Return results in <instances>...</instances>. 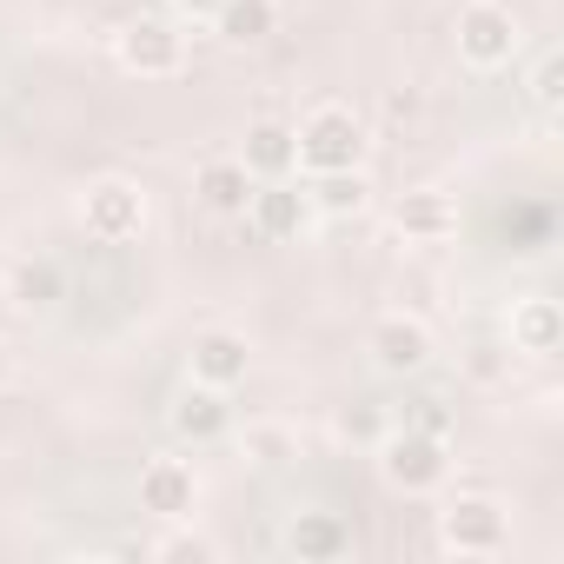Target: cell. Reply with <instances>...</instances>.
Wrapping results in <instances>:
<instances>
[{
    "instance_id": "obj_9",
    "label": "cell",
    "mask_w": 564,
    "mask_h": 564,
    "mask_svg": "<svg viewBox=\"0 0 564 564\" xmlns=\"http://www.w3.org/2000/svg\"><path fill=\"white\" fill-rule=\"evenodd\" d=\"M193 505H199V471L186 458H147L140 465V511L180 524V518H193Z\"/></svg>"
},
{
    "instance_id": "obj_27",
    "label": "cell",
    "mask_w": 564,
    "mask_h": 564,
    "mask_svg": "<svg viewBox=\"0 0 564 564\" xmlns=\"http://www.w3.org/2000/svg\"><path fill=\"white\" fill-rule=\"evenodd\" d=\"M8 372H14V352H8V339H0V386H8Z\"/></svg>"
},
{
    "instance_id": "obj_6",
    "label": "cell",
    "mask_w": 564,
    "mask_h": 564,
    "mask_svg": "<svg viewBox=\"0 0 564 564\" xmlns=\"http://www.w3.org/2000/svg\"><path fill=\"white\" fill-rule=\"evenodd\" d=\"M438 544L458 551V557H498L511 544V524H505V505L498 498H452L438 511Z\"/></svg>"
},
{
    "instance_id": "obj_10",
    "label": "cell",
    "mask_w": 564,
    "mask_h": 564,
    "mask_svg": "<svg viewBox=\"0 0 564 564\" xmlns=\"http://www.w3.org/2000/svg\"><path fill=\"white\" fill-rule=\"evenodd\" d=\"M166 425H173V438H186V445H219V438L232 432V405H226L219 386H199V379H193V386L173 399Z\"/></svg>"
},
{
    "instance_id": "obj_20",
    "label": "cell",
    "mask_w": 564,
    "mask_h": 564,
    "mask_svg": "<svg viewBox=\"0 0 564 564\" xmlns=\"http://www.w3.org/2000/svg\"><path fill=\"white\" fill-rule=\"evenodd\" d=\"M246 458L252 465H293L300 458V432L279 425V419H252L246 425Z\"/></svg>"
},
{
    "instance_id": "obj_3",
    "label": "cell",
    "mask_w": 564,
    "mask_h": 564,
    "mask_svg": "<svg viewBox=\"0 0 564 564\" xmlns=\"http://www.w3.org/2000/svg\"><path fill=\"white\" fill-rule=\"evenodd\" d=\"M518 47H524V28H518V14L505 0H465L458 8V61L465 67H478V74L511 67Z\"/></svg>"
},
{
    "instance_id": "obj_22",
    "label": "cell",
    "mask_w": 564,
    "mask_h": 564,
    "mask_svg": "<svg viewBox=\"0 0 564 564\" xmlns=\"http://www.w3.org/2000/svg\"><path fill=\"white\" fill-rule=\"evenodd\" d=\"M531 100H538L544 113L564 100V54H544V61H538V74H531Z\"/></svg>"
},
{
    "instance_id": "obj_25",
    "label": "cell",
    "mask_w": 564,
    "mask_h": 564,
    "mask_svg": "<svg viewBox=\"0 0 564 564\" xmlns=\"http://www.w3.org/2000/svg\"><path fill=\"white\" fill-rule=\"evenodd\" d=\"M505 372V346H471V379H498Z\"/></svg>"
},
{
    "instance_id": "obj_12",
    "label": "cell",
    "mask_w": 564,
    "mask_h": 564,
    "mask_svg": "<svg viewBox=\"0 0 564 564\" xmlns=\"http://www.w3.org/2000/svg\"><path fill=\"white\" fill-rule=\"evenodd\" d=\"M252 173H246V160L239 153H219V160H206L199 173H193V193H199V206L206 213H219V219H239L246 213V199H252Z\"/></svg>"
},
{
    "instance_id": "obj_2",
    "label": "cell",
    "mask_w": 564,
    "mask_h": 564,
    "mask_svg": "<svg viewBox=\"0 0 564 564\" xmlns=\"http://www.w3.org/2000/svg\"><path fill=\"white\" fill-rule=\"evenodd\" d=\"M379 471H386V485H399V491H438L445 478H452V445H445V432H419V425H386V438H379Z\"/></svg>"
},
{
    "instance_id": "obj_14",
    "label": "cell",
    "mask_w": 564,
    "mask_h": 564,
    "mask_svg": "<svg viewBox=\"0 0 564 564\" xmlns=\"http://www.w3.org/2000/svg\"><path fill=\"white\" fill-rule=\"evenodd\" d=\"M392 226H399L405 239L432 246V239H452V232H458V206H452V193L419 186V193H405V199L392 206Z\"/></svg>"
},
{
    "instance_id": "obj_13",
    "label": "cell",
    "mask_w": 564,
    "mask_h": 564,
    "mask_svg": "<svg viewBox=\"0 0 564 564\" xmlns=\"http://www.w3.org/2000/svg\"><path fill=\"white\" fill-rule=\"evenodd\" d=\"M286 551H293L300 564H339V557L352 551V524H346L339 511H300V518L286 524Z\"/></svg>"
},
{
    "instance_id": "obj_17",
    "label": "cell",
    "mask_w": 564,
    "mask_h": 564,
    "mask_svg": "<svg viewBox=\"0 0 564 564\" xmlns=\"http://www.w3.org/2000/svg\"><path fill=\"white\" fill-rule=\"evenodd\" d=\"M306 199H313L319 219H359L372 206V180H366V166H352V173H313Z\"/></svg>"
},
{
    "instance_id": "obj_16",
    "label": "cell",
    "mask_w": 564,
    "mask_h": 564,
    "mask_svg": "<svg viewBox=\"0 0 564 564\" xmlns=\"http://www.w3.org/2000/svg\"><path fill=\"white\" fill-rule=\"evenodd\" d=\"M557 346H564V313H557V300H544V293L518 300V306H511V352L551 359Z\"/></svg>"
},
{
    "instance_id": "obj_15",
    "label": "cell",
    "mask_w": 564,
    "mask_h": 564,
    "mask_svg": "<svg viewBox=\"0 0 564 564\" xmlns=\"http://www.w3.org/2000/svg\"><path fill=\"white\" fill-rule=\"evenodd\" d=\"M246 366H252V352H246V339H239V333L213 326V333H199V339H193V379H199V386L232 392V386L246 379Z\"/></svg>"
},
{
    "instance_id": "obj_11",
    "label": "cell",
    "mask_w": 564,
    "mask_h": 564,
    "mask_svg": "<svg viewBox=\"0 0 564 564\" xmlns=\"http://www.w3.org/2000/svg\"><path fill=\"white\" fill-rule=\"evenodd\" d=\"M239 160H246L252 180H293V173H300V133H293L286 120H252Z\"/></svg>"
},
{
    "instance_id": "obj_26",
    "label": "cell",
    "mask_w": 564,
    "mask_h": 564,
    "mask_svg": "<svg viewBox=\"0 0 564 564\" xmlns=\"http://www.w3.org/2000/svg\"><path fill=\"white\" fill-rule=\"evenodd\" d=\"M173 14H186V21H213V14H219V0H173Z\"/></svg>"
},
{
    "instance_id": "obj_5",
    "label": "cell",
    "mask_w": 564,
    "mask_h": 564,
    "mask_svg": "<svg viewBox=\"0 0 564 564\" xmlns=\"http://www.w3.org/2000/svg\"><path fill=\"white\" fill-rule=\"evenodd\" d=\"M113 54H120V67L140 74V80H173V74L186 67V34H180L173 21H160V14H140V21L120 28Z\"/></svg>"
},
{
    "instance_id": "obj_18",
    "label": "cell",
    "mask_w": 564,
    "mask_h": 564,
    "mask_svg": "<svg viewBox=\"0 0 564 564\" xmlns=\"http://www.w3.org/2000/svg\"><path fill=\"white\" fill-rule=\"evenodd\" d=\"M213 34L226 47H259L279 34V0H219V14H213Z\"/></svg>"
},
{
    "instance_id": "obj_23",
    "label": "cell",
    "mask_w": 564,
    "mask_h": 564,
    "mask_svg": "<svg viewBox=\"0 0 564 564\" xmlns=\"http://www.w3.org/2000/svg\"><path fill=\"white\" fill-rule=\"evenodd\" d=\"M153 557H173V564H213V544L206 538H166V544H153Z\"/></svg>"
},
{
    "instance_id": "obj_4",
    "label": "cell",
    "mask_w": 564,
    "mask_h": 564,
    "mask_svg": "<svg viewBox=\"0 0 564 564\" xmlns=\"http://www.w3.org/2000/svg\"><path fill=\"white\" fill-rule=\"evenodd\" d=\"M80 226H87V239H100V246H127V239L147 232V193H140L133 180L107 173V180H94V186L80 193Z\"/></svg>"
},
{
    "instance_id": "obj_21",
    "label": "cell",
    "mask_w": 564,
    "mask_h": 564,
    "mask_svg": "<svg viewBox=\"0 0 564 564\" xmlns=\"http://www.w3.org/2000/svg\"><path fill=\"white\" fill-rule=\"evenodd\" d=\"M339 438L346 445H379L386 438V412L379 405H346L339 412Z\"/></svg>"
},
{
    "instance_id": "obj_7",
    "label": "cell",
    "mask_w": 564,
    "mask_h": 564,
    "mask_svg": "<svg viewBox=\"0 0 564 564\" xmlns=\"http://www.w3.org/2000/svg\"><path fill=\"white\" fill-rule=\"evenodd\" d=\"M366 352H372V366H379V372L412 379V372H425V366H432V326H425L419 313H386V319H372Z\"/></svg>"
},
{
    "instance_id": "obj_1",
    "label": "cell",
    "mask_w": 564,
    "mask_h": 564,
    "mask_svg": "<svg viewBox=\"0 0 564 564\" xmlns=\"http://www.w3.org/2000/svg\"><path fill=\"white\" fill-rule=\"evenodd\" d=\"M293 133H300V173H306V180H313V173H352V166H366V153H372L366 120H359L352 107H313Z\"/></svg>"
},
{
    "instance_id": "obj_8",
    "label": "cell",
    "mask_w": 564,
    "mask_h": 564,
    "mask_svg": "<svg viewBox=\"0 0 564 564\" xmlns=\"http://www.w3.org/2000/svg\"><path fill=\"white\" fill-rule=\"evenodd\" d=\"M239 219H252V232H259V239H300L319 213H313L306 186H293V180H259Z\"/></svg>"
},
{
    "instance_id": "obj_19",
    "label": "cell",
    "mask_w": 564,
    "mask_h": 564,
    "mask_svg": "<svg viewBox=\"0 0 564 564\" xmlns=\"http://www.w3.org/2000/svg\"><path fill=\"white\" fill-rule=\"evenodd\" d=\"M8 293H14L21 313H47V306H61V293H67V272H61L54 259H14Z\"/></svg>"
},
{
    "instance_id": "obj_24",
    "label": "cell",
    "mask_w": 564,
    "mask_h": 564,
    "mask_svg": "<svg viewBox=\"0 0 564 564\" xmlns=\"http://www.w3.org/2000/svg\"><path fill=\"white\" fill-rule=\"evenodd\" d=\"M399 425H419V432H445V399H412V412Z\"/></svg>"
}]
</instances>
